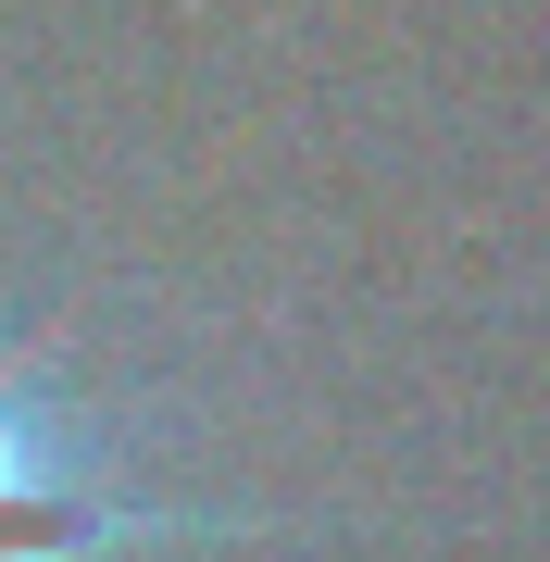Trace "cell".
Here are the masks:
<instances>
[{
  "label": "cell",
  "mask_w": 550,
  "mask_h": 562,
  "mask_svg": "<svg viewBox=\"0 0 550 562\" xmlns=\"http://www.w3.org/2000/svg\"><path fill=\"white\" fill-rule=\"evenodd\" d=\"M201 538H263V513L125 475L101 425H76L50 375L0 350V562H125V550H201Z\"/></svg>",
  "instance_id": "1"
}]
</instances>
